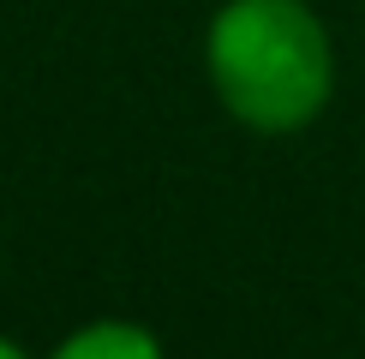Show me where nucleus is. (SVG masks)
Returning <instances> with one entry per match:
<instances>
[{"mask_svg":"<svg viewBox=\"0 0 365 359\" xmlns=\"http://www.w3.org/2000/svg\"><path fill=\"white\" fill-rule=\"evenodd\" d=\"M204 66L240 126L299 132L329 108L336 42L306 0H227L210 19Z\"/></svg>","mask_w":365,"mask_h":359,"instance_id":"1","label":"nucleus"},{"mask_svg":"<svg viewBox=\"0 0 365 359\" xmlns=\"http://www.w3.org/2000/svg\"><path fill=\"white\" fill-rule=\"evenodd\" d=\"M0 359H30V353L19 348V341H6V335H0Z\"/></svg>","mask_w":365,"mask_h":359,"instance_id":"3","label":"nucleus"},{"mask_svg":"<svg viewBox=\"0 0 365 359\" xmlns=\"http://www.w3.org/2000/svg\"><path fill=\"white\" fill-rule=\"evenodd\" d=\"M54 359H168L162 341L150 335L144 323L132 318H96V323H78L66 341L54 348Z\"/></svg>","mask_w":365,"mask_h":359,"instance_id":"2","label":"nucleus"}]
</instances>
